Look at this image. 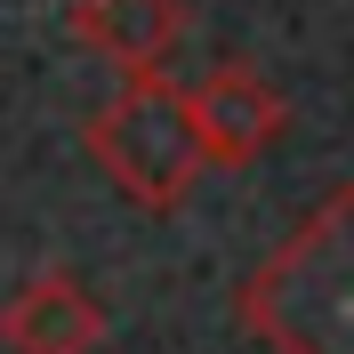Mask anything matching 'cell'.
I'll return each instance as SVG.
<instances>
[{
  "mask_svg": "<svg viewBox=\"0 0 354 354\" xmlns=\"http://www.w3.org/2000/svg\"><path fill=\"white\" fill-rule=\"evenodd\" d=\"M88 161L137 201V209H185L194 177L209 169V145H201V121H194V97L185 81L169 73H129L113 88L105 113H88Z\"/></svg>",
  "mask_w": 354,
  "mask_h": 354,
  "instance_id": "2",
  "label": "cell"
},
{
  "mask_svg": "<svg viewBox=\"0 0 354 354\" xmlns=\"http://www.w3.org/2000/svg\"><path fill=\"white\" fill-rule=\"evenodd\" d=\"M185 97H194V121H201V145H209V169H250V161H266V145L290 129L282 88L266 81L258 65H242V57H218L201 81H185Z\"/></svg>",
  "mask_w": 354,
  "mask_h": 354,
  "instance_id": "3",
  "label": "cell"
},
{
  "mask_svg": "<svg viewBox=\"0 0 354 354\" xmlns=\"http://www.w3.org/2000/svg\"><path fill=\"white\" fill-rule=\"evenodd\" d=\"M65 32L88 48V57H105L129 73H169L185 32H194V8L185 0H73L65 8Z\"/></svg>",
  "mask_w": 354,
  "mask_h": 354,
  "instance_id": "4",
  "label": "cell"
},
{
  "mask_svg": "<svg viewBox=\"0 0 354 354\" xmlns=\"http://www.w3.org/2000/svg\"><path fill=\"white\" fill-rule=\"evenodd\" d=\"M266 354H354V185H330L234 298Z\"/></svg>",
  "mask_w": 354,
  "mask_h": 354,
  "instance_id": "1",
  "label": "cell"
},
{
  "mask_svg": "<svg viewBox=\"0 0 354 354\" xmlns=\"http://www.w3.org/2000/svg\"><path fill=\"white\" fill-rule=\"evenodd\" d=\"M0 346L8 354H97L105 346V306L73 282L65 266H41L32 282L8 290V306H0Z\"/></svg>",
  "mask_w": 354,
  "mask_h": 354,
  "instance_id": "5",
  "label": "cell"
}]
</instances>
